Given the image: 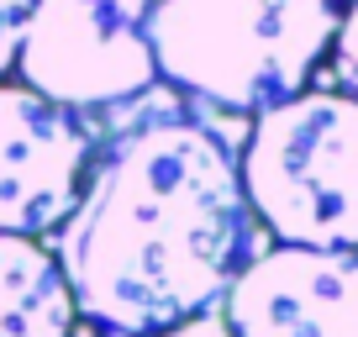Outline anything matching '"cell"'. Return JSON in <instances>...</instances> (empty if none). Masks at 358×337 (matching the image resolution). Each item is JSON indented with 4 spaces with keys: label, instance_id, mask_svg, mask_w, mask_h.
<instances>
[{
    "label": "cell",
    "instance_id": "obj_1",
    "mask_svg": "<svg viewBox=\"0 0 358 337\" xmlns=\"http://www.w3.org/2000/svg\"><path fill=\"white\" fill-rule=\"evenodd\" d=\"M237 153L195 116H148L90 158L58 227L74 316L111 337H169L222 306L253 259Z\"/></svg>",
    "mask_w": 358,
    "mask_h": 337
},
{
    "label": "cell",
    "instance_id": "obj_2",
    "mask_svg": "<svg viewBox=\"0 0 358 337\" xmlns=\"http://www.w3.org/2000/svg\"><path fill=\"white\" fill-rule=\"evenodd\" d=\"M343 0H158V79L216 111L258 116L311 85Z\"/></svg>",
    "mask_w": 358,
    "mask_h": 337
},
{
    "label": "cell",
    "instance_id": "obj_3",
    "mask_svg": "<svg viewBox=\"0 0 358 337\" xmlns=\"http://www.w3.org/2000/svg\"><path fill=\"white\" fill-rule=\"evenodd\" d=\"M243 195L253 222L295 248H358V101L301 90L248 127Z\"/></svg>",
    "mask_w": 358,
    "mask_h": 337
},
{
    "label": "cell",
    "instance_id": "obj_4",
    "mask_svg": "<svg viewBox=\"0 0 358 337\" xmlns=\"http://www.w3.org/2000/svg\"><path fill=\"white\" fill-rule=\"evenodd\" d=\"M153 6L158 0H27L16 48L22 85L69 111L137 101L158 79Z\"/></svg>",
    "mask_w": 358,
    "mask_h": 337
},
{
    "label": "cell",
    "instance_id": "obj_5",
    "mask_svg": "<svg viewBox=\"0 0 358 337\" xmlns=\"http://www.w3.org/2000/svg\"><path fill=\"white\" fill-rule=\"evenodd\" d=\"M90 174V132L79 111L0 85V232L48 237L74 211Z\"/></svg>",
    "mask_w": 358,
    "mask_h": 337
},
{
    "label": "cell",
    "instance_id": "obj_6",
    "mask_svg": "<svg viewBox=\"0 0 358 337\" xmlns=\"http://www.w3.org/2000/svg\"><path fill=\"white\" fill-rule=\"evenodd\" d=\"M232 337H358V253L280 243L237 269L222 295Z\"/></svg>",
    "mask_w": 358,
    "mask_h": 337
},
{
    "label": "cell",
    "instance_id": "obj_7",
    "mask_svg": "<svg viewBox=\"0 0 358 337\" xmlns=\"http://www.w3.org/2000/svg\"><path fill=\"white\" fill-rule=\"evenodd\" d=\"M74 301L37 237L0 232V337H74Z\"/></svg>",
    "mask_w": 358,
    "mask_h": 337
},
{
    "label": "cell",
    "instance_id": "obj_8",
    "mask_svg": "<svg viewBox=\"0 0 358 337\" xmlns=\"http://www.w3.org/2000/svg\"><path fill=\"white\" fill-rule=\"evenodd\" d=\"M332 74L343 85V95L358 101V0H343V22L332 37Z\"/></svg>",
    "mask_w": 358,
    "mask_h": 337
},
{
    "label": "cell",
    "instance_id": "obj_9",
    "mask_svg": "<svg viewBox=\"0 0 358 337\" xmlns=\"http://www.w3.org/2000/svg\"><path fill=\"white\" fill-rule=\"evenodd\" d=\"M22 27H27V0H0V74H6V69H16Z\"/></svg>",
    "mask_w": 358,
    "mask_h": 337
}]
</instances>
